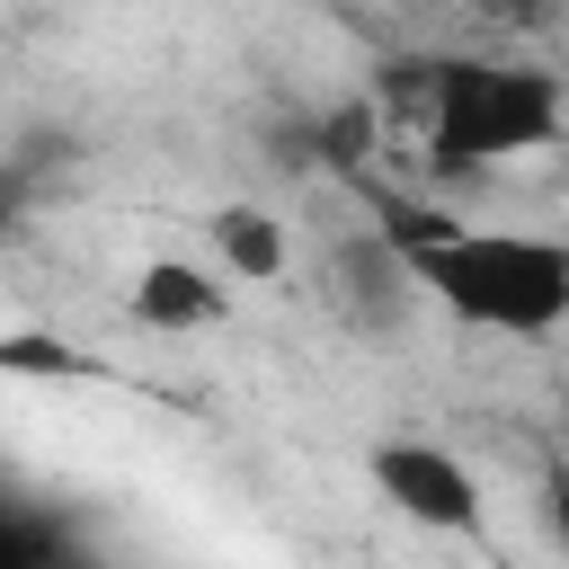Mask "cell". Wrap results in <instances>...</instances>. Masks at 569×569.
Returning a JSON list of instances; mask_svg holds the SVG:
<instances>
[{
    "instance_id": "obj_1",
    "label": "cell",
    "mask_w": 569,
    "mask_h": 569,
    "mask_svg": "<svg viewBox=\"0 0 569 569\" xmlns=\"http://www.w3.org/2000/svg\"><path fill=\"white\" fill-rule=\"evenodd\" d=\"M382 240L400 249L409 284L489 338H551L569 320V240L551 231H498V222H445L418 204H382Z\"/></svg>"
},
{
    "instance_id": "obj_6",
    "label": "cell",
    "mask_w": 569,
    "mask_h": 569,
    "mask_svg": "<svg viewBox=\"0 0 569 569\" xmlns=\"http://www.w3.org/2000/svg\"><path fill=\"white\" fill-rule=\"evenodd\" d=\"M542 525H551V542L569 551V453L542 471Z\"/></svg>"
},
{
    "instance_id": "obj_4",
    "label": "cell",
    "mask_w": 569,
    "mask_h": 569,
    "mask_svg": "<svg viewBox=\"0 0 569 569\" xmlns=\"http://www.w3.org/2000/svg\"><path fill=\"white\" fill-rule=\"evenodd\" d=\"M124 311H133L142 329H160V338H196V329H222L231 293H222V267H196V258H142Z\"/></svg>"
},
{
    "instance_id": "obj_5",
    "label": "cell",
    "mask_w": 569,
    "mask_h": 569,
    "mask_svg": "<svg viewBox=\"0 0 569 569\" xmlns=\"http://www.w3.org/2000/svg\"><path fill=\"white\" fill-rule=\"evenodd\" d=\"M284 222L267 213V204H222L213 213V267L231 276V284H276L284 276Z\"/></svg>"
},
{
    "instance_id": "obj_2",
    "label": "cell",
    "mask_w": 569,
    "mask_h": 569,
    "mask_svg": "<svg viewBox=\"0 0 569 569\" xmlns=\"http://www.w3.org/2000/svg\"><path fill=\"white\" fill-rule=\"evenodd\" d=\"M569 124V80L542 62H498V53H436V98L418 116V142L445 178L507 169L551 151Z\"/></svg>"
},
{
    "instance_id": "obj_3",
    "label": "cell",
    "mask_w": 569,
    "mask_h": 569,
    "mask_svg": "<svg viewBox=\"0 0 569 569\" xmlns=\"http://www.w3.org/2000/svg\"><path fill=\"white\" fill-rule=\"evenodd\" d=\"M365 480H373V498H382L400 525H418V533H480V516H489L471 462H462L453 445H436V436H373V445H365Z\"/></svg>"
}]
</instances>
